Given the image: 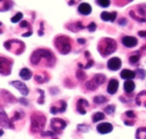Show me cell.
Here are the masks:
<instances>
[{
    "label": "cell",
    "mask_w": 146,
    "mask_h": 139,
    "mask_svg": "<svg viewBox=\"0 0 146 139\" xmlns=\"http://www.w3.org/2000/svg\"><path fill=\"white\" fill-rule=\"evenodd\" d=\"M50 93L52 95V96H54V95H56V94H58L59 93V89L57 88V87H50Z\"/></svg>",
    "instance_id": "39"
},
{
    "label": "cell",
    "mask_w": 146,
    "mask_h": 139,
    "mask_svg": "<svg viewBox=\"0 0 146 139\" xmlns=\"http://www.w3.org/2000/svg\"><path fill=\"white\" fill-rule=\"evenodd\" d=\"M46 124V117L44 114L35 111L31 115V127L32 133L42 132Z\"/></svg>",
    "instance_id": "2"
},
{
    "label": "cell",
    "mask_w": 146,
    "mask_h": 139,
    "mask_svg": "<svg viewBox=\"0 0 146 139\" xmlns=\"http://www.w3.org/2000/svg\"><path fill=\"white\" fill-rule=\"evenodd\" d=\"M25 117V113H24V111L22 110V109H19V110H15V112H14V115H13V116L10 118V120H11V121L14 123L15 121H17V120H21V119H23Z\"/></svg>",
    "instance_id": "24"
},
{
    "label": "cell",
    "mask_w": 146,
    "mask_h": 139,
    "mask_svg": "<svg viewBox=\"0 0 146 139\" xmlns=\"http://www.w3.org/2000/svg\"><path fill=\"white\" fill-rule=\"evenodd\" d=\"M37 91L40 94V96L38 99V103L40 105H43L44 103V91L43 90H40V89H37Z\"/></svg>",
    "instance_id": "31"
},
{
    "label": "cell",
    "mask_w": 146,
    "mask_h": 139,
    "mask_svg": "<svg viewBox=\"0 0 146 139\" xmlns=\"http://www.w3.org/2000/svg\"><path fill=\"white\" fill-rule=\"evenodd\" d=\"M85 54H86V57H87V58H88V57H90V56H91V54H90V52H89V51H86V53H85Z\"/></svg>",
    "instance_id": "48"
},
{
    "label": "cell",
    "mask_w": 146,
    "mask_h": 139,
    "mask_svg": "<svg viewBox=\"0 0 146 139\" xmlns=\"http://www.w3.org/2000/svg\"><path fill=\"white\" fill-rule=\"evenodd\" d=\"M33 34L32 31H29L28 32H26V33H23L22 34V37H30L31 35Z\"/></svg>",
    "instance_id": "47"
},
{
    "label": "cell",
    "mask_w": 146,
    "mask_h": 139,
    "mask_svg": "<svg viewBox=\"0 0 146 139\" xmlns=\"http://www.w3.org/2000/svg\"><path fill=\"white\" fill-rule=\"evenodd\" d=\"M124 123H125V125L126 126H134V124H135V121L134 120H125L124 121Z\"/></svg>",
    "instance_id": "42"
},
{
    "label": "cell",
    "mask_w": 146,
    "mask_h": 139,
    "mask_svg": "<svg viewBox=\"0 0 146 139\" xmlns=\"http://www.w3.org/2000/svg\"><path fill=\"white\" fill-rule=\"evenodd\" d=\"M89 103L86 99L80 98L77 101L76 103V111L80 115H86V108L89 107Z\"/></svg>",
    "instance_id": "13"
},
{
    "label": "cell",
    "mask_w": 146,
    "mask_h": 139,
    "mask_svg": "<svg viewBox=\"0 0 146 139\" xmlns=\"http://www.w3.org/2000/svg\"><path fill=\"white\" fill-rule=\"evenodd\" d=\"M19 75L23 80H29L33 77V73H32V71L30 69H28L27 68H24L20 71Z\"/></svg>",
    "instance_id": "23"
},
{
    "label": "cell",
    "mask_w": 146,
    "mask_h": 139,
    "mask_svg": "<svg viewBox=\"0 0 146 139\" xmlns=\"http://www.w3.org/2000/svg\"><path fill=\"white\" fill-rule=\"evenodd\" d=\"M125 115L127 116V118H128L129 120H133L136 118V115L134 113V111L133 110H128L125 113Z\"/></svg>",
    "instance_id": "37"
},
{
    "label": "cell",
    "mask_w": 146,
    "mask_h": 139,
    "mask_svg": "<svg viewBox=\"0 0 146 139\" xmlns=\"http://www.w3.org/2000/svg\"><path fill=\"white\" fill-rule=\"evenodd\" d=\"M121 43L127 48H133L138 44V39L133 36H125L121 38Z\"/></svg>",
    "instance_id": "14"
},
{
    "label": "cell",
    "mask_w": 146,
    "mask_h": 139,
    "mask_svg": "<svg viewBox=\"0 0 146 139\" xmlns=\"http://www.w3.org/2000/svg\"><path fill=\"white\" fill-rule=\"evenodd\" d=\"M34 79L38 84H44V83L49 81V77H48V74L46 72H43L41 73H38L36 75H34Z\"/></svg>",
    "instance_id": "21"
},
{
    "label": "cell",
    "mask_w": 146,
    "mask_h": 139,
    "mask_svg": "<svg viewBox=\"0 0 146 139\" xmlns=\"http://www.w3.org/2000/svg\"><path fill=\"white\" fill-rule=\"evenodd\" d=\"M107 67L111 71H117L121 68V60L119 57H112L108 61Z\"/></svg>",
    "instance_id": "12"
},
{
    "label": "cell",
    "mask_w": 146,
    "mask_h": 139,
    "mask_svg": "<svg viewBox=\"0 0 146 139\" xmlns=\"http://www.w3.org/2000/svg\"><path fill=\"white\" fill-rule=\"evenodd\" d=\"M136 139H146V127H139L136 132Z\"/></svg>",
    "instance_id": "25"
},
{
    "label": "cell",
    "mask_w": 146,
    "mask_h": 139,
    "mask_svg": "<svg viewBox=\"0 0 146 139\" xmlns=\"http://www.w3.org/2000/svg\"><path fill=\"white\" fill-rule=\"evenodd\" d=\"M127 23V21L126 18H121L119 21V25H121V26H126Z\"/></svg>",
    "instance_id": "44"
},
{
    "label": "cell",
    "mask_w": 146,
    "mask_h": 139,
    "mask_svg": "<svg viewBox=\"0 0 146 139\" xmlns=\"http://www.w3.org/2000/svg\"><path fill=\"white\" fill-rule=\"evenodd\" d=\"M114 127L112 126V124L108 123V122H104L99 124L97 126V131L100 133V134H108L110 133L113 131Z\"/></svg>",
    "instance_id": "15"
},
{
    "label": "cell",
    "mask_w": 146,
    "mask_h": 139,
    "mask_svg": "<svg viewBox=\"0 0 146 139\" xmlns=\"http://www.w3.org/2000/svg\"><path fill=\"white\" fill-rule=\"evenodd\" d=\"M135 83L133 80H126L124 83V91L127 94L133 93L135 90Z\"/></svg>",
    "instance_id": "22"
},
{
    "label": "cell",
    "mask_w": 146,
    "mask_h": 139,
    "mask_svg": "<svg viewBox=\"0 0 146 139\" xmlns=\"http://www.w3.org/2000/svg\"><path fill=\"white\" fill-rule=\"evenodd\" d=\"M87 28H88L89 32H95L96 29H97V24L95 22H91L89 24V26H87Z\"/></svg>",
    "instance_id": "38"
},
{
    "label": "cell",
    "mask_w": 146,
    "mask_h": 139,
    "mask_svg": "<svg viewBox=\"0 0 146 139\" xmlns=\"http://www.w3.org/2000/svg\"><path fill=\"white\" fill-rule=\"evenodd\" d=\"M93 64H94V61H93L92 59H90V60L87 62V64L84 67V69H88V68H92Z\"/></svg>",
    "instance_id": "41"
},
{
    "label": "cell",
    "mask_w": 146,
    "mask_h": 139,
    "mask_svg": "<svg viewBox=\"0 0 146 139\" xmlns=\"http://www.w3.org/2000/svg\"><path fill=\"white\" fill-rule=\"evenodd\" d=\"M106 80V76L103 73H97L93 76V78L88 80L85 84V87L87 91H94L97 90L101 85H103Z\"/></svg>",
    "instance_id": "5"
},
{
    "label": "cell",
    "mask_w": 146,
    "mask_h": 139,
    "mask_svg": "<svg viewBox=\"0 0 146 139\" xmlns=\"http://www.w3.org/2000/svg\"><path fill=\"white\" fill-rule=\"evenodd\" d=\"M104 119H105V115L103 112H98L92 115V122L93 123H97L100 120H103Z\"/></svg>",
    "instance_id": "26"
},
{
    "label": "cell",
    "mask_w": 146,
    "mask_h": 139,
    "mask_svg": "<svg viewBox=\"0 0 146 139\" xmlns=\"http://www.w3.org/2000/svg\"><path fill=\"white\" fill-rule=\"evenodd\" d=\"M54 44L57 50L62 55H67L71 51V39L65 35H60L56 37Z\"/></svg>",
    "instance_id": "4"
},
{
    "label": "cell",
    "mask_w": 146,
    "mask_h": 139,
    "mask_svg": "<svg viewBox=\"0 0 146 139\" xmlns=\"http://www.w3.org/2000/svg\"><path fill=\"white\" fill-rule=\"evenodd\" d=\"M67 126V122L60 118H52L50 120V127L55 133H61Z\"/></svg>",
    "instance_id": "8"
},
{
    "label": "cell",
    "mask_w": 146,
    "mask_h": 139,
    "mask_svg": "<svg viewBox=\"0 0 146 139\" xmlns=\"http://www.w3.org/2000/svg\"><path fill=\"white\" fill-rule=\"evenodd\" d=\"M9 84H10L11 85H13L15 88H16V89L21 92V94L22 96L26 97V96L28 95L29 90H28V88L27 87V85H26L25 83H23V82H21V81H19V80H15V81H11Z\"/></svg>",
    "instance_id": "11"
},
{
    "label": "cell",
    "mask_w": 146,
    "mask_h": 139,
    "mask_svg": "<svg viewBox=\"0 0 146 139\" xmlns=\"http://www.w3.org/2000/svg\"><path fill=\"white\" fill-rule=\"evenodd\" d=\"M138 34H139V36H140V37H142V38H145V37H146L145 31H139V32H138Z\"/></svg>",
    "instance_id": "45"
},
{
    "label": "cell",
    "mask_w": 146,
    "mask_h": 139,
    "mask_svg": "<svg viewBox=\"0 0 146 139\" xmlns=\"http://www.w3.org/2000/svg\"><path fill=\"white\" fill-rule=\"evenodd\" d=\"M40 136L43 138H55L56 133L54 132H50V131H45L40 132Z\"/></svg>",
    "instance_id": "34"
},
{
    "label": "cell",
    "mask_w": 146,
    "mask_h": 139,
    "mask_svg": "<svg viewBox=\"0 0 146 139\" xmlns=\"http://www.w3.org/2000/svg\"><path fill=\"white\" fill-rule=\"evenodd\" d=\"M0 125L2 127H5V128H9V129L15 128L14 123L11 121L10 118H8L7 115L5 114V112L3 109H1V111H0Z\"/></svg>",
    "instance_id": "10"
},
{
    "label": "cell",
    "mask_w": 146,
    "mask_h": 139,
    "mask_svg": "<svg viewBox=\"0 0 146 139\" xmlns=\"http://www.w3.org/2000/svg\"><path fill=\"white\" fill-rule=\"evenodd\" d=\"M118 88H119V81L116 79H111L109 81L107 86V92L110 95H114L117 92Z\"/></svg>",
    "instance_id": "16"
},
{
    "label": "cell",
    "mask_w": 146,
    "mask_h": 139,
    "mask_svg": "<svg viewBox=\"0 0 146 139\" xmlns=\"http://www.w3.org/2000/svg\"><path fill=\"white\" fill-rule=\"evenodd\" d=\"M97 3L103 8H107L110 5V0H96Z\"/></svg>",
    "instance_id": "33"
},
{
    "label": "cell",
    "mask_w": 146,
    "mask_h": 139,
    "mask_svg": "<svg viewBox=\"0 0 146 139\" xmlns=\"http://www.w3.org/2000/svg\"><path fill=\"white\" fill-rule=\"evenodd\" d=\"M107 102H108V99L104 96H97V97H94V98H93V103L95 104L100 105V104H104Z\"/></svg>",
    "instance_id": "27"
},
{
    "label": "cell",
    "mask_w": 146,
    "mask_h": 139,
    "mask_svg": "<svg viewBox=\"0 0 146 139\" xmlns=\"http://www.w3.org/2000/svg\"><path fill=\"white\" fill-rule=\"evenodd\" d=\"M76 78H77L80 81H84V80L87 78V75H86V73L84 72L83 69H79V70H77V72H76Z\"/></svg>",
    "instance_id": "28"
},
{
    "label": "cell",
    "mask_w": 146,
    "mask_h": 139,
    "mask_svg": "<svg viewBox=\"0 0 146 139\" xmlns=\"http://www.w3.org/2000/svg\"><path fill=\"white\" fill-rule=\"evenodd\" d=\"M139 59H140V55L138 53V54L133 55V56H131L129 57V62L132 63V64H135V63H137L139 61Z\"/></svg>",
    "instance_id": "35"
},
{
    "label": "cell",
    "mask_w": 146,
    "mask_h": 139,
    "mask_svg": "<svg viewBox=\"0 0 146 139\" xmlns=\"http://www.w3.org/2000/svg\"><path fill=\"white\" fill-rule=\"evenodd\" d=\"M4 47L9 51H11L12 53L15 55H21L24 50H25V44L23 42L19 41L17 39H11L8 40L4 43Z\"/></svg>",
    "instance_id": "6"
},
{
    "label": "cell",
    "mask_w": 146,
    "mask_h": 139,
    "mask_svg": "<svg viewBox=\"0 0 146 139\" xmlns=\"http://www.w3.org/2000/svg\"><path fill=\"white\" fill-rule=\"evenodd\" d=\"M20 26L21 27H30L29 26V23L27 21H22L20 24Z\"/></svg>",
    "instance_id": "43"
},
{
    "label": "cell",
    "mask_w": 146,
    "mask_h": 139,
    "mask_svg": "<svg viewBox=\"0 0 146 139\" xmlns=\"http://www.w3.org/2000/svg\"><path fill=\"white\" fill-rule=\"evenodd\" d=\"M23 17V14L22 13H21V12H19V13H17L15 16H13L12 18H11V22L12 23H17V22H19L20 21H21V19Z\"/></svg>",
    "instance_id": "36"
},
{
    "label": "cell",
    "mask_w": 146,
    "mask_h": 139,
    "mask_svg": "<svg viewBox=\"0 0 146 139\" xmlns=\"http://www.w3.org/2000/svg\"><path fill=\"white\" fill-rule=\"evenodd\" d=\"M144 105H145V108H146V103H145V104H144Z\"/></svg>",
    "instance_id": "51"
},
{
    "label": "cell",
    "mask_w": 146,
    "mask_h": 139,
    "mask_svg": "<svg viewBox=\"0 0 146 139\" xmlns=\"http://www.w3.org/2000/svg\"><path fill=\"white\" fill-rule=\"evenodd\" d=\"M77 130L80 132H87L90 130V126L86 124H80L77 126Z\"/></svg>",
    "instance_id": "32"
},
{
    "label": "cell",
    "mask_w": 146,
    "mask_h": 139,
    "mask_svg": "<svg viewBox=\"0 0 146 139\" xmlns=\"http://www.w3.org/2000/svg\"><path fill=\"white\" fill-rule=\"evenodd\" d=\"M42 60H45L47 62V67L51 68L56 64V57L54 54L46 49H38L33 52L30 57V62L32 65L37 66L38 65Z\"/></svg>",
    "instance_id": "1"
},
{
    "label": "cell",
    "mask_w": 146,
    "mask_h": 139,
    "mask_svg": "<svg viewBox=\"0 0 146 139\" xmlns=\"http://www.w3.org/2000/svg\"><path fill=\"white\" fill-rule=\"evenodd\" d=\"M77 42L79 43V44H86V39H84V38H78L77 39Z\"/></svg>",
    "instance_id": "46"
},
{
    "label": "cell",
    "mask_w": 146,
    "mask_h": 139,
    "mask_svg": "<svg viewBox=\"0 0 146 139\" xmlns=\"http://www.w3.org/2000/svg\"><path fill=\"white\" fill-rule=\"evenodd\" d=\"M133 0H127V3H128V2H133Z\"/></svg>",
    "instance_id": "49"
},
{
    "label": "cell",
    "mask_w": 146,
    "mask_h": 139,
    "mask_svg": "<svg viewBox=\"0 0 146 139\" xmlns=\"http://www.w3.org/2000/svg\"><path fill=\"white\" fill-rule=\"evenodd\" d=\"M104 111L105 114H107V115H113V114L115 113V105H108L106 108H104Z\"/></svg>",
    "instance_id": "30"
},
{
    "label": "cell",
    "mask_w": 146,
    "mask_h": 139,
    "mask_svg": "<svg viewBox=\"0 0 146 139\" xmlns=\"http://www.w3.org/2000/svg\"><path fill=\"white\" fill-rule=\"evenodd\" d=\"M1 99H2V101H5L7 103H13L17 102L15 97L13 96L10 92H9L8 91H5V90L1 91Z\"/></svg>",
    "instance_id": "17"
},
{
    "label": "cell",
    "mask_w": 146,
    "mask_h": 139,
    "mask_svg": "<svg viewBox=\"0 0 146 139\" xmlns=\"http://www.w3.org/2000/svg\"><path fill=\"white\" fill-rule=\"evenodd\" d=\"M101 19L104 21H115L116 16H117V13L116 12H113V13H109L106 11H104L101 13L100 15Z\"/></svg>",
    "instance_id": "20"
},
{
    "label": "cell",
    "mask_w": 146,
    "mask_h": 139,
    "mask_svg": "<svg viewBox=\"0 0 146 139\" xmlns=\"http://www.w3.org/2000/svg\"><path fill=\"white\" fill-rule=\"evenodd\" d=\"M98 51L104 57L108 56L109 55H111L114 53L117 49V43L115 39L110 38H104L100 40L98 46Z\"/></svg>",
    "instance_id": "3"
},
{
    "label": "cell",
    "mask_w": 146,
    "mask_h": 139,
    "mask_svg": "<svg viewBox=\"0 0 146 139\" xmlns=\"http://www.w3.org/2000/svg\"><path fill=\"white\" fill-rule=\"evenodd\" d=\"M92 6L87 3H82L79 5L78 7V11L80 14L84 15H88L92 13Z\"/></svg>",
    "instance_id": "18"
},
{
    "label": "cell",
    "mask_w": 146,
    "mask_h": 139,
    "mask_svg": "<svg viewBox=\"0 0 146 139\" xmlns=\"http://www.w3.org/2000/svg\"><path fill=\"white\" fill-rule=\"evenodd\" d=\"M53 139H58V138H57L56 137H55V138H53Z\"/></svg>",
    "instance_id": "50"
},
{
    "label": "cell",
    "mask_w": 146,
    "mask_h": 139,
    "mask_svg": "<svg viewBox=\"0 0 146 139\" xmlns=\"http://www.w3.org/2000/svg\"><path fill=\"white\" fill-rule=\"evenodd\" d=\"M67 109V103L64 100H59L56 103L55 106H52L50 109L51 115H57L61 113H64Z\"/></svg>",
    "instance_id": "9"
},
{
    "label": "cell",
    "mask_w": 146,
    "mask_h": 139,
    "mask_svg": "<svg viewBox=\"0 0 146 139\" xmlns=\"http://www.w3.org/2000/svg\"><path fill=\"white\" fill-rule=\"evenodd\" d=\"M136 73V77H138L139 79H145L146 77V71L145 69H141V68H138L135 71Z\"/></svg>",
    "instance_id": "29"
},
{
    "label": "cell",
    "mask_w": 146,
    "mask_h": 139,
    "mask_svg": "<svg viewBox=\"0 0 146 139\" xmlns=\"http://www.w3.org/2000/svg\"><path fill=\"white\" fill-rule=\"evenodd\" d=\"M19 102L21 103V104H22L24 106H28L29 105V101L27 98H25V97H21L19 99Z\"/></svg>",
    "instance_id": "40"
},
{
    "label": "cell",
    "mask_w": 146,
    "mask_h": 139,
    "mask_svg": "<svg viewBox=\"0 0 146 139\" xmlns=\"http://www.w3.org/2000/svg\"><path fill=\"white\" fill-rule=\"evenodd\" d=\"M14 62L10 58H6L4 56L0 57V73L3 76H7L11 73L12 66Z\"/></svg>",
    "instance_id": "7"
},
{
    "label": "cell",
    "mask_w": 146,
    "mask_h": 139,
    "mask_svg": "<svg viewBox=\"0 0 146 139\" xmlns=\"http://www.w3.org/2000/svg\"><path fill=\"white\" fill-rule=\"evenodd\" d=\"M121 78L126 80H132L134 78H136V73L134 71H132L129 69H123L121 72Z\"/></svg>",
    "instance_id": "19"
}]
</instances>
